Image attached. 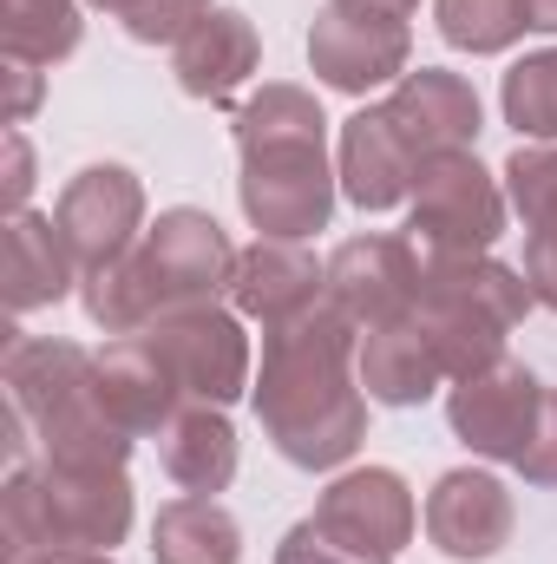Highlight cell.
<instances>
[{
    "label": "cell",
    "mask_w": 557,
    "mask_h": 564,
    "mask_svg": "<svg viewBox=\"0 0 557 564\" xmlns=\"http://www.w3.org/2000/svg\"><path fill=\"white\" fill-rule=\"evenodd\" d=\"M354 348L361 328L335 308V295L263 328V368L250 381V401L270 446L302 473H335L368 440V394L354 375Z\"/></svg>",
    "instance_id": "6da1fadb"
},
{
    "label": "cell",
    "mask_w": 557,
    "mask_h": 564,
    "mask_svg": "<svg viewBox=\"0 0 557 564\" xmlns=\"http://www.w3.org/2000/svg\"><path fill=\"white\" fill-rule=\"evenodd\" d=\"M230 132L243 151V177H237V204L256 224V237H315L335 217V191L341 177L328 171V119L315 106V93L270 79L263 93H250L230 112Z\"/></svg>",
    "instance_id": "7a4b0ae2"
},
{
    "label": "cell",
    "mask_w": 557,
    "mask_h": 564,
    "mask_svg": "<svg viewBox=\"0 0 557 564\" xmlns=\"http://www.w3.org/2000/svg\"><path fill=\"white\" fill-rule=\"evenodd\" d=\"M237 250L223 237V224L210 210H157V224H144V237L106 270L79 276V302L92 315V328L106 335H139L157 315L190 308V302H217L230 289Z\"/></svg>",
    "instance_id": "3957f363"
},
{
    "label": "cell",
    "mask_w": 557,
    "mask_h": 564,
    "mask_svg": "<svg viewBox=\"0 0 557 564\" xmlns=\"http://www.w3.org/2000/svg\"><path fill=\"white\" fill-rule=\"evenodd\" d=\"M132 532V479L125 473H59V466H13L0 492V539L7 564L40 552H112Z\"/></svg>",
    "instance_id": "277c9868"
},
{
    "label": "cell",
    "mask_w": 557,
    "mask_h": 564,
    "mask_svg": "<svg viewBox=\"0 0 557 564\" xmlns=\"http://www.w3.org/2000/svg\"><path fill=\"white\" fill-rule=\"evenodd\" d=\"M525 308H532V282L512 263H492V257L419 263L414 328L426 335L446 381H466V375H485L492 361H505V335L525 322Z\"/></svg>",
    "instance_id": "5b68a950"
},
{
    "label": "cell",
    "mask_w": 557,
    "mask_h": 564,
    "mask_svg": "<svg viewBox=\"0 0 557 564\" xmlns=\"http://www.w3.org/2000/svg\"><path fill=\"white\" fill-rule=\"evenodd\" d=\"M499 237H505V184L472 151L426 158L407 210V243L419 263H472Z\"/></svg>",
    "instance_id": "8992f818"
},
{
    "label": "cell",
    "mask_w": 557,
    "mask_h": 564,
    "mask_svg": "<svg viewBox=\"0 0 557 564\" xmlns=\"http://www.w3.org/2000/svg\"><path fill=\"white\" fill-rule=\"evenodd\" d=\"M308 66L328 93H374V86H401L414 73V33L394 13L354 7V0H328L308 26Z\"/></svg>",
    "instance_id": "52a82bcc"
},
{
    "label": "cell",
    "mask_w": 557,
    "mask_h": 564,
    "mask_svg": "<svg viewBox=\"0 0 557 564\" xmlns=\"http://www.w3.org/2000/svg\"><path fill=\"white\" fill-rule=\"evenodd\" d=\"M171 375L184 381V401H210V408H230L250 394V335H243V315L223 308V302H190V308H171L144 328Z\"/></svg>",
    "instance_id": "ba28073f"
},
{
    "label": "cell",
    "mask_w": 557,
    "mask_h": 564,
    "mask_svg": "<svg viewBox=\"0 0 557 564\" xmlns=\"http://www.w3.org/2000/svg\"><path fill=\"white\" fill-rule=\"evenodd\" d=\"M53 230L73 250L79 276L119 263L144 237V184L125 164H86V171H73L66 191H59V204H53Z\"/></svg>",
    "instance_id": "9c48e42d"
},
{
    "label": "cell",
    "mask_w": 557,
    "mask_h": 564,
    "mask_svg": "<svg viewBox=\"0 0 557 564\" xmlns=\"http://www.w3.org/2000/svg\"><path fill=\"white\" fill-rule=\"evenodd\" d=\"M538 401H545V381H538L525 361H492L485 375L452 381L446 421L459 433V446H472L479 459L518 466V453H525V440H532V426H538Z\"/></svg>",
    "instance_id": "30bf717a"
},
{
    "label": "cell",
    "mask_w": 557,
    "mask_h": 564,
    "mask_svg": "<svg viewBox=\"0 0 557 564\" xmlns=\"http://www.w3.org/2000/svg\"><path fill=\"white\" fill-rule=\"evenodd\" d=\"M328 295L335 308L368 335V328H394L414 322L419 302V257L407 237H354L328 257Z\"/></svg>",
    "instance_id": "8fae6325"
},
{
    "label": "cell",
    "mask_w": 557,
    "mask_h": 564,
    "mask_svg": "<svg viewBox=\"0 0 557 564\" xmlns=\"http://www.w3.org/2000/svg\"><path fill=\"white\" fill-rule=\"evenodd\" d=\"M315 525L335 532L341 545L354 552H374V558H394L414 545V492L394 466H354L341 479H328V492L315 499Z\"/></svg>",
    "instance_id": "7c38bea8"
},
{
    "label": "cell",
    "mask_w": 557,
    "mask_h": 564,
    "mask_svg": "<svg viewBox=\"0 0 557 564\" xmlns=\"http://www.w3.org/2000/svg\"><path fill=\"white\" fill-rule=\"evenodd\" d=\"M512 525H518L512 492H505V479H492V473L452 466V473H439L433 492H426V539H433L439 558H452V564L499 558V552L512 545Z\"/></svg>",
    "instance_id": "4fadbf2b"
},
{
    "label": "cell",
    "mask_w": 557,
    "mask_h": 564,
    "mask_svg": "<svg viewBox=\"0 0 557 564\" xmlns=\"http://www.w3.org/2000/svg\"><path fill=\"white\" fill-rule=\"evenodd\" d=\"M387 119H394V132L407 139V151H414L419 164H426V158H446V151H472L479 126H485L472 79H459V73H446V66L407 73V79L387 93Z\"/></svg>",
    "instance_id": "5bb4252c"
},
{
    "label": "cell",
    "mask_w": 557,
    "mask_h": 564,
    "mask_svg": "<svg viewBox=\"0 0 557 564\" xmlns=\"http://www.w3.org/2000/svg\"><path fill=\"white\" fill-rule=\"evenodd\" d=\"M335 177H341V197L354 210H394V204H414L419 184V158L407 151V139L394 132L387 106H368L341 126V158H335Z\"/></svg>",
    "instance_id": "9a60e30c"
},
{
    "label": "cell",
    "mask_w": 557,
    "mask_h": 564,
    "mask_svg": "<svg viewBox=\"0 0 557 564\" xmlns=\"http://www.w3.org/2000/svg\"><path fill=\"white\" fill-rule=\"evenodd\" d=\"M328 295V263H315L302 243L288 237H256L250 250H237V270H230V308L276 328L288 315H302L308 302Z\"/></svg>",
    "instance_id": "2e32d148"
},
{
    "label": "cell",
    "mask_w": 557,
    "mask_h": 564,
    "mask_svg": "<svg viewBox=\"0 0 557 564\" xmlns=\"http://www.w3.org/2000/svg\"><path fill=\"white\" fill-rule=\"evenodd\" d=\"M99 401L139 440V433H164V421L184 408V381L171 375L164 348L139 328V335H119L99 348Z\"/></svg>",
    "instance_id": "e0dca14e"
},
{
    "label": "cell",
    "mask_w": 557,
    "mask_h": 564,
    "mask_svg": "<svg viewBox=\"0 0 557 564\" xmlns=\"http://www.w3.org/2000/svg\"><path fill=\"white\" fill-rule=\"evenodd\" d=\"M256 66H263V40H256V26H250L237 7L204 13V20L171 46L177 86H184L190 99H210V106H230V99L256 79Z\"/></svg>",
    "instance_id": "ac0fdd59"
},
{
    "label": "cell",
    "mask_w": 557,
    "mask_h": 564,
    "mask_svg": "<svg viewBox=\"0 0 557 564\" xmlns=\"http://www.w3.org/2000/svg\"><path fill=\"white\" fill-rule=\"evenodd\" d=\"M7 401L26 414V426H40L46 414H59L66 401H79L99 381V355H86L79 341H40V335H13L7 361H0Z\"/></svg>",
    "instance_id": "d6986e66"
},
{
    "label": "cell",
    "mask_w": 557,
    "mask_h": 564,
    "mask_svg": "<svg viewBox=\"0 0 557 564\" xmlns=\"http://www.w3.org/2000/svg\"><path fill=\"white\" fill-rule=\"evenodd\" d=\"M157 459H164V473L184 492L217 499L237 479V426L223 421V408H210V401H184L157 433Z\"/></svg>",
    "instance_id": "ffe728a7"
},
{
    "label": "cell",
    "mask_w": 557,
    "mask_h": 564,
    "mask_svg": "<svg viewBox=\"0 0 557 564\" xmlns=\"http://www.w3.org/2000/svg\"><path fill=\"white\" fill-rule=\"evenodd\" d=\"M73 282H79V263H73V250L59 243L53 217H33V210L7 217V263H0V295H7V308H13V315L53 308V302H59Z\"/></svg>",
    "instance_id": "44dd1931"
},
{
    "label": "cell",
    "mask_w": 557,
    "mask_h": 564,
    "mask_svg": "<svg viewBox=\"0 0 557 564\" xmlns=\"http://www.w3.org/2000/svg\"><path fill=\"white\" fill-rule=\"evenodd\" d=\"M354 375H361V394L381 401V408H419L446 381V368L433 361V348H426V335L414 322L368 328L361 348H354Z\"/></svg>",
    "instance_id": "7402d4cb"
},
{
    "label": "cell",
    "mask_w": 557,
    "mask_h": 564,
    "mask_svg": "<svg viewBox=\"0 0 557 564\" xmlns=\"http://www.w3.org/2000/svg\"><path fill=\"white\" fill-rule=\"evenodd\" d=\"M151 558L157 564H237L243 558V532H237V519L217 499L184 492V499L157 506V519H151Z\"/></svg>",
    "instance_id": "603a6c76"
},
{
    "label": "cell",
    "mask_w": 557,
    "mask_h": 564,
    "mask_svg": "<svg viewBox=\"0 0 557 564\" xmlns=\"http://www.w3.org/2000/svg\"><path fill=\"white\" fill-rule=\"evenodd\" d=\"M86 40L79 0H0V46L7 59H33V66H59L73 59Z\"/></svg>",
    "instance_id": "cb8c5ba5"
},
{
    "label": "cell",
    "mask_w": 557,
    "mask_h": 564,
    "mask_svg": "<svg viewBox=\"0 0 557 564\" xmlns=\"http://www.w3.org/2000/svg\"><path fill=\"white\" fill-rule=\"evenodd\" d=\"M499 106H505V126H518L525 144H557V46L525 53L505 73Z\"/></svg>",
    "instance_id": "d4e9b609"
},
{
    "label": "cell",
    "mask_w": 557,
    "mask_h": 564,
    "mask_svg": "<svg viewBox=\"0 0 557 564\" xmlns=\"http://www.w3.org/2000/svg\"><path fill=\"white\" fill-rule=\"evenodd\" d=\"M439 13V40L459 53H505L518 46L525 26V0H433Z\"/></svg>",
    "instance_id": "484cf974"
},
{
    "label": "cell",
    "mask_w": 557,
    "mask_h": 564,
    "mask_svg": "<svg viewBox=\"0 0 557 564\" xmlns=\"http://www.w3.org/2000/svg\"><path fill=\"white\" fill-rule=\"evenodd\" d=\"M505 204L525 230H557V144H525L505 158Z\"/></svg>",
    "instance_id": "4316f807"
},
{
    "label": "cell",
    "mask_w": 557,
    "mask_h": 564,
    "mask_svg": "<svg viewBox=\"0 0 557 564\" xmlns=\"http://www.w3.org/2000/svg\"><path fill=\"white\" fill-rule=\"evenodd\" d=\"M204 13H217L210 0H139L132 13H125V33L139 40V46H177Z\"/></svg>",
    "instance_id": "83f0119b"
},
{
    "label": "cell",
    "mask_w": 557,
    "mask_h": 564,
    "mask_svg": "<svg viewBox=\"0 0 557 564\" xmlns=\"http://www.w3.org/2000/svg\"><path fill=\"white\" fill-rule=\"evenodd\" d=\"M276 564H394V558H374V552H354V545H341L335 532H321L315 519H302V525H288L276 545Z\"/></svg>",
    "instance_id": "f1b7e54d"
},
{
    "label": "cell",
    "mask_w": 557,
    "mask_h": 564,
    "mask_svg": "<svg viewBox=\"0 0 557 564\" xmlns=\"http://www.w3.org/2000/svg\"><path fill=\"white\" fill-rule=\"evenodd\" d=\"M518 473H525V486H557V388H545V401H538V426L518 453Z\"/></svg>",
    "instance_id": "f546056e"
},
{
    "label": "cell",
    "mask_w": 557,
    "mask_h": 564,
    "mask_svg": "<svg viewBox=\"0 0 557 564\" xmlns=\"http://www.w3.org/2000/svg\"><path fill=\"white\" fill-rule=\"evenodd\" d=\"M525 282L532 302L557 308V230H525Z\"/></svg>",
    "instance_id": "4dcf8cb0"
},
{
    "label": "cell",
    "mask_w": 557,
    "mask_h": 564,
    "mask_svg": "<svg viewBox=\"0 0 557 564\" xmlns=\"http://www.w3.org/2000/svg\"><path fill=\"white\" fill-rule=\"evenodd\" d=\"M26 191H33V151L20 132H7V177H0V197H7V217L26 210Z\"/></svg>",
    "instance_id": "1f68e13d"
},
{
    "label": "cell",
    "mask_w": 557,
    "mask_h": 564,
    "mask_svg": "<svg viewBox=\"0 0 557 564\" xmlns=\"http://www.w3.org/2000/svg\"><path fill=\"white\" fill-rule=\"evenodd\" d=\"M7 79H13V106H7V119L20 126V119L40 106V66H33V59H7Z\"/></svg>",
    "instance_id": "d6a6232c"
},
{
    "label": "cell",
    "mask_w": 557,
    "mask_h": 564,
    "mask_svg": "<svg viewBox=\"0 0 557 564\" xmlns=\"http://www.w3.org/2000/svg\"><path fill=\"white\" fill-rule=\"evenodd\" d=\"M525 26L532 33H557V0H525Z\"/></svg>",
    "instance_id": "836d02e7"
},
{
    "label": "cell",
    "mask_w": 557,
    "mask_h": 564,
    "mask_svg": "<svg viewBox=\"0 0 557 564\" xmlns=\"http://www.w3.org/2000/svg\"><path fill=\"white\" fill-rule=\"evenodd\" d=\"M20 564H112V552H40V558H20Z\"/></svg>",
    "instance_id": "e575fe53"
},
{
    "label": "cell",
    "mask_w": 557,
    "mask_h": 564,
    "mask_svg": "<svg viewBox=\"0 0 557 564\" xmlns=\"http://www.w3.org/2000/svg\"><path fill=\"white\" fill-rule=\"evenodd\" d=\"M354 7H374V13H394V20L419 13V0H354Z\"/></svg>",
    "instance_id": "d590c367"
},
{
    "label": "cell",
    "mask_w": 557,
    "mask_h": 564,
    "mask_svg": "<svg viewBox=\"0 0 557 564\" xmlns=\"http://www.w3.org/2000/svg\"><path fill=\"white\" fill-rule=\"evenodd\" d=\"M86 7H99V13H112V20H125V13H132L139 0H86Z\"/></svg>",
    "instance_id": "8d00e7d4"
}]
</instances>
